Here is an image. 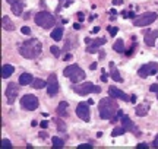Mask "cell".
<instances>
[{"mask_svg": "<svg viewBox=\"0 0 158 149\" xmlns=\"http://www.w3.org/2000/svg\"><path fill=\"white\" fill-rule=\"evenodd\" d=\"M41 50H43V46H41V42L38 40H27L25 42L21 44L19 47V53H21V56L25 58H37L41 54Z\"/></svg>", "mask_w": 158, "mask_h": 149, "instance_id": "6da1fadb", "label": "cell"}, {"mask_svg": "<svg viewBox=\"0 0 158 149\" xmlns=\"http://www.w3.org/2000/svg\"><path fill=\"white\" fill-rule=\"evenodd\" d=\"M98 108H100V117L102 120H111V117L118 111V105L113 98L108 97L101 98V101L98 104Z\"/></svg>", "mask_w": 158, "mask_h": 149, "instance_id": "7a4b0ae2", "label": "cell"}, {"mask_svg": "<svg viewBox=\"0 0 158 149\" xmlns=\"http://www.w3.org/2000/svg\"><path fill=\"white\" fill-rule=\"evenodd\" d=\"M35 23L38 25V26H41V28H51V26H54V23H56V19H54V16L51 15V13H48V12H38L37 15H35L34 18Z\"/></svg>", "mask_w": 158, "mask_h": 149, "instance_id": "3957f363", "label": "cell"}, {"mask_svg": "<svg viewBox=\"0 0 158 149\" xmlns=\"http://www.w3.org/2000/svg\"><path fill=\"white\" fill-rule=\"evenodd\" d=\"M157 18H158V15L155 12H145V13H142L141 16H138L136 19H133V25H135V26H148V25L152 23Z\"/></svg>", "mask_w": 158, "mask_h": 149, "instance_id": "277c9868", "label": "cell"}, {"mask_svg": "<svg viewBox=\"0 0 158 149\" xmlns=\"http://www.w3.org/2000/svg\"><path fill=\"white\" fill-rule=\"evenodd\" d=\"M73 91L76 92V94H79V95H88V94H91V92L100 94L101 88L94 85V83H91V82H86V83H82V85L73 86Z\"/></svg>", "mask_w": 158, "mask_h": 149, "instance_id": "5b68a950", "label": "cell"}, {"mask_svg": "<svg viewBox=\"0 0 158 149\" xmlns=\"http://www.w3.org/2000/svg\"><path fill=\"white\" fill-rule=\"evenodd\" d=\"M38 98L32 95V94H27V95H23L21 98V105H22L25 110H28V111H34V110L38 108Z\"/></svg>", "mask_w": 158, "mask_h": 149, "instance_id": "8992f818", "label": "cell"}, {"mask_svg": "<svg viewBox=\"0 0 158 149\" xmlns=\"http://www.w3.org/2000/svg\"><path fill=\"white\" fill-rule=\"evenodd\" d=\"M157 72H158V63L152 62V63H147V64H143V66H141L139 70H138V74L141 76L142 79H145L148 76L157 74Z\"/></svg>", "mask_w": 158, "mask_h": 149, "instance_id": "52a82bcc", "label": "cell"}, {"mask_svg": "<svg viewBox=\"0 0 158 149\" xmlns=\"http://www.w3.org/2000/svg\"><path fill=\"white\" fill-rule=\"evenodd\" d=\"M59 92V80H57L56 74H50L47 79V94L50 97H54Z\"/></svg>", "mask_w": 158, "mask_h": 149, "instance_id": "ba28073f", "label": "cell"}, {"mask_svg": "<svg viewBox=\"0 0 158 149\" xmlns=\"http://www.w3.org/2000/svg\"><path fill=\"white\" fill-rule=\"evenodd\" d=\"M76 115L81 120L89 121V104L88 103H79L76 107Z\"/></svg>", "mask_w": 158, "mask_h": 149, "instance_id": "9c48e42d", "label": "cell"}, {"mask_svg": "<svg viewBox=\"0 0 158 149\" xmlns=\"http://www.w3.org/2000/svg\"><path fill=\"white\" fill-rule=\"evenodd\" d=\"M18 94H19V86L16 83L10 82L7 85V89H6V98H7V103L9 104H13L15 99L18 98Z\"/></svg>", "mask_w": 158, "mask_h": 149, "instance_id": "30bf717a", "label": "cell"}, {"mask_svg": "<svg viewBox=\"0 0 158 149\" xmlns=\"http://www.w3.org/2000/svg\"><path fill=\"white\" fill-rule=\"evenodd\" d=\"M106 38L102 37V38H97V40H91L89 46L86 47V53H89V54H95L98 51V47L100 46H104L106 44Z\"/></svg>", "mask_w": 158, "mask_h": 149, "instance_id": "8fae6325", "label": "cell"}, {"mask_svg": "<svg viewBox=\"0 0 158 149\" xmlns=\"http://www.w3.org/2000/svg\"><path fill=\"white\" fill-rule=\"evenodd\" d=\"M108 95L111 98H117V99H123V101H130V97H127L123 91H120L118 88H114V86L108 88Z\"/></svg>", "mask_w": 158, "mask_h": 149, "instance_id": "7c38bea8", "label": "cell"}, {"mask_svg": "<svg viewBox=\"0 0 158 149\" xmlns=\"http://www.w3.org/2000/svg\"><path fill=\"white\" fill-rule=\"evenodd\" d=\"M157 37H158V31H151V32L145 34V44H147L148 47H154L155 46Z\"/></svg>", "mask_w": 158, "mask_h": 149, "instance_id": "4fadbf2b", "label": "cell"}, {"mask_svg": "<svg viewBox=\"0 0 158 149\" xmlns=\"http://www.w3.org/2000/svg\"><path fill=\"white\" fill-rule=\"evenodd\" d=\"M110 76H111V79H113L114 82H117V83L123 82V78L120 76V73H118V70L114 63H110Z\"/></svg>", "mask_w": 158, "mask_h": 149, "instance_id": "5bb4252c", "label": "cell"}, {"mask_svg": "<svg viewBox=\"0 0 158 149\" xmlns=\"http://www.w3.org/2000/svg\"><path fill=\"white\" fill-rule=\"evenodd\" d=\"M78 70H81V67H79L78 64H70V66H68L66 69L63 70V74H64L66 78H69V79H70V78H72V76H73Z\"/></svg>", "mask_w": 158, "mask_h": 149, "instance_id": "9a60e30c", "label": "cell"}, {"mask_svg": "<svg viewBox=\"0 0 158 149\" xmlns=\"http://www.w3.org/2000/svg\"><path fill=\"white\" fill-rule=\"evenodd\" d=\"M68 103L66 101H62V103L59 104V107H57V114L60 115L62 119H64V117H68L69 113H68Z\"/></svg>", "mask_w": 158, "mask_h": 149, "instance_id": "2e32d148", "label": "cell"}, {"mask_svg": "<svg viewBox=\"0 0 158 149\" xmlns=\"http://www.w3.org/2000/svg\"><path fill=\"white\" fill-rule=\"evenodd\" d=\"M15 72V67L12 66V64H5L3 67H2V78L3 79H7V78H10L12 74Z\"/></svg>", "mask_w": 158, "mask_h": 149, "instance_id": "e0dca14e", "label": "cell"}, {"mask_svg": "<svg viewBox=\"0 0 158 149\" xmlns=\"http://www.w3.org/2000/svg\"><path fill=\"white\" fill-rule=\"evenodd\" d=\"M122 126H123L126 130H129V132L135 130V124H133V121L130 120L127 115H122Z\"/></svg>", "mask_w": 158, "mask_h": 149, "instance_id": "ac0fdd59", "label": "cell"}, {"mask_svg": "<svg viewBox=\"0 0 158 149\" xmlns=\"http://www.w3.org/2000/svg\"><path fill=\"white\" fill-rule=\"evenodd\" d=\"M32 82H34V79H32V74L22 73L21 76H19V85L27 86V85H29V83H32Z\"/></svg>", "mask_w": 158, "mask_h": 149, "instance_id": "d6986e66", "label": "cell"}, {"mask_svg": "<svg viewBox=\"0 0 158 149\" xmlns=\"http://www.w3.org/2000/svg\"><path fill=\"white\" fill-rule=\"evenodd\" d=\"M10 9H12V12H13L15 15L21 16V15H22V12H23V3L22 2H16V3L10 5Z\"/></svg>", "mask_w": 158, "mask_h": 149, "instance_id": "ffe728a7", "label": "cell"}, {"mask_svg": "<svg viewBox=\"0 0 158 149\" xmlns=\"http://www.w3.org/2000/svg\"><path fill=\"white\" fill-rule=\"evenodd\" d=\"M85 76H86V74H85V72L81 69V70H78V72H76V73H75L72 78H70V82H72V83H78V82H82V80L85 79Z\"/></svg>", "mask_w": 158, "mask_h": 149, "instance_id": "44dd1931", "label": "cell"}, {"mask_svg": "<svg viewBox=\"0 0 158 149\" xmlns=\"http://www.w3.org/2000/svg\"><path fill=\"white\" fill-rule=\"evenodd\" d=\"M2 23H3V28H5L6 31H13V29H15L13 22H12L10 19H9V16H6V15L2 18Z\"/></svg>", "mask_w": 158, "mask_h": 149, "instance_id": "7402d4cb", "label": "cell"}, {"mask_svg": "<svg viewBox=\"0 0 158 149\" xmlns=\"http://www.w3.org/2000/svg\"><path fill=\"white\" fill-rule=\"evenodd\" d=\"M50 37H51V40H54V41H60L62 40V37H63V28H56V29H53L51 31V34H50Z\"/></svg>", "mask_w": 158, "mask_h": 149, "instance_id": "603a6c76", "label": "cell"}, {"mask_svg": "<svg viewBox=\"0 0 158 149\" xmlns=\"http://www.w3.org/2000/svg\"><path fill=\"white\" fill-rule=\"evenodd\" d=\"M147 114H148V105L147 104H139V105L136 107V115L145 117Z\"/></svg>", "mask_w": 158, "mask_h": 149, "instance_id": "cb8c5ba5", "label": "cell"}, {"mask_svg": "<svg viewBox=\"0 0 158 149\" xmlns=\"http://www.w3.org/2000/svg\"><path fill=\"white\" fill-rule=\"evenodd\" d=\"M114 51H117V53H124V42L123 40H117L116 42H114Z\"/></svg>", "mask_w": 158, "mask_h": 149, "instance_id": "d4e9b609", "label": "cell"}, {"mask_svg": "<svg viewBox=\"0 0 158 149\" xmlns=\"http://www.w3.org/2000/svg\"><path fill=\"white\" fill-rule=\"evenodd\" d=\"M32 86H34L35 89H43L44 86H47V82H44L43 79H34V82H32Z\"/></svg>", "mask_w": 158, "mask_h": 149, "instance_id": "484cf974", "label": "cell"}, {"mask_svg": "<svg viewBox=\"0 0 158 149\" xmlns=\"http://www.w3.org/2000/svg\"><path fill=\"white\" fill-rule=\"evenodd\" d=\"M51 142H53V146H54V148H63V146H64V142H63L60 138H56V136L51 139Z\"/></svg>", "mask_w": 158, "mask_h": 149, "instance_id": "4316f807", "label": "cell"}, {"mask_svg": "<svg viewBox=\"0 0 158 149\" xmlns=\"http://www.w3.org/2000/svg\"><path fill=\"white\" fill-rule=\"evenodd\" d=\"M124 132H126V129H124L123 126H122V127H116L113 132H111V136H113V138H116V136H122Z\"/></svg>", "mask_w": 158, "mask_h": 149, "instance_id": "83f0119b", "label": "cell"}, {"mask_svg": "<svg viewBox=\"0 0 158 149\" xmlns=\"http://www.w3.org/2000/svg\"><path fill=\"white\" fill-rule=\"evenodd\" d=\"M50 51H51V54H53V56H56V57H59V56H60V48H59V47H56V46H51L50 47Z\"/></svg>", "mask_w": 158, "mask_h": 149, "instance_id": "f1b7e54d", "label": "cell"}, {"mask_svg": "<svg viewBox=\"0 0 158 149\" xmlns=\"http://www.w3.org/2000/svg\"><path fill=\"white\" fill-rule=\"evenodd\" d=\"M56 123H57V127H59V130H60V132H66V126H64V121L56 120Z\"/></svg>", "mask_w": 158, "mask_h": 149, "instance_id": "f546056e", "label": "cell"}, {"mask_svg": "<svg viewBox=\"0 0 158 149\" xmlns=\"http://www.w3.org/2000/svg\"><path fill=\"white\" fill-rule=\"evenodd\" d=\"M108 32H110L111 37H114V35H117L118 28H116V26H108Z\"/></svg>", "mask_w": 158, "mask_h": 149, "instance_id": "4dcf8cb0", "label": "cell"}, {"mask_svg": "<svg viewBox=\"0 0 158 149\" xmlns=\"http://www.w3.org/2000/svg\"><path fill=\"white\" fill-rule=\"evenodd\" d=\"M2 146H3V148H12L10 140H7V139H3V140H2Z\"/></svg>", "mask_w": 158, "mask_h": 149, "instance_id": "1f68e13d", "label": "cell"}, {"mask_svg": "<svg viewBox=\"0 0 158 149\" xmlns=\"http://www.w3.org/2000/svg\"><path fill=\"white\" fill-rule=\"evenodd\" d=\"M21 31H22L23 35H29V34H31V29H29V26H22V28H21Z\"/></svg>", "mask_w": 158, "mask_h": 149, "instance_id": "d6a6232c", "label": "cell"}, {"mask_svg": "<svg viewBox=\"0 0 158 149\" xmlns=\"http://www.w3.org/2000/svg\"><path fill=\"white\" fill-rule=\"evenodd\" d=\"M149 91L151 92H158V83H152L149 86Z\"/></svg>", "mask_w": 158, "mask_h": 149, "instance_id": "836d02e7", "label": "cell"}, {"mask_svg": "<svg viewBox=\"0 0 158 149\" xmlns=\"http://www.w3.org/2000/svg\"><path fill=\"white\" fill-rule=\"evenodd\" d=\"M135 48H136V46H135V44H133V46L130 47V48H129V50H127V51H124V53H126L127 56H132V53H133V50H135Z\"/></svg>", "mask_w": 158, "mask_h": 149, "instance_id": "e575fe53", "label": "cell"}, {"mask_svg": "<svg viewBox=\"0 0 158 149\" xmlns=\"http://www.w3.org/2000/svg\"><path fill=\"white\" fill-rule=\"evenodd\" d=\"M92 145H88V143H84V145H79V149H91Z\"/></svg>", "mask_w": 158, "mask_h": 149, "instance_id": "d590c367", "label": "cell"}, {"mask_svg": "<svg viewBox=\"0 0 158 149\" xmlns=\"http://www.w3.org/2000/svg\"><path fill=\"white\" fill-rule=\"evenodd\" d=\"M76 16H78V19H79V22H84V19H85V16H84V13H82V12H79L78 15H76Z\"/></svg>", "mask_w": 158, "mask_h": 149, "instance_id": "8d00e7d4", "label": "cell"}, {"mask_svg": "<svg viewBox=\"0 0 158 149\" xmlns=\"http://www.w3.org/2000/svg\"><path fill=\"white\" fill-rule=\"evenodd\" d=\"M40 126L43 127V129H47V126H48V123H47V121H41V123H40Z\"/></svg>", "mask_w": 158, "mask_h": 149, "instance_id": "74e56055", "label": "cell"}, {"mask_svg": "<svg viewBox=\"0 0 158 149\" xmlns=\"http://www.w3.org/2000/svg\"><path fill=\"white\" fill-rule=\"evenodd\" d=\"M138 148H139V149H147L148 145L147 143H139V145H138Z\"/></svg>", "mask_w": 158, "mask_h": 149, "instance_id": "f35d334b", "label": "cell"}, {"mask_svg": "<svg viewBox=\"0 0 158 149\" xmlns=\"http://www.w3.org/2000/svg\"><path fill=\"white\" fill-rule=\"evenodd\" d=\"M152 145L155 146V148H158V135H157V138L154 139V142H152Z\"/></svg>", "mask_w": 158, "mask_h": 149, "instance_id": "ab89813d", "label": "cell"}, {"mask_svg": "<svg viewBox=\"0 0 158 149\" xmlns=\"http://www.w3.org/2000/svg\"><path fill=\"white\" fill-rule=\"evenodd\" d=\"M101 80L102 82H107V76H106V73L102 72V74H101Z\"/></svg>", "mask_w": 158, "mask_h": 149, "instance_id": "60d3db41", "label": "cell"}, {"mask_svg": "<svg viewBox=\"0 0 158 149\" xmlns=\"http://www.w3.org/2000/svg\"><path fill=\"white\" fill-rule=\"evenodd\" d=\"M9 5H13V3H16V2H21V0H6Z\"/></svg>", "mask_w": 158, "mask_h": 149, "instance_id": "b9f144b4", "label": "cell"}, {"mask_svg": "<svg viewBox=\"0 0 158 149\" xmlns=\"http://www.w3.org/2000/svg\"><path fill=\"white\" fill-rule=\"evenodd\" d=\"M123 2L122 0H113V5H122Z\"/></svg>", "mask_w": 158, "mask_h": 149, "instance_id": "7bdbcfd3", "label": "cell"}, {"mask_svg": "<svg viewBox=\"0 0 158 149\" xmlns=\"http://www.w3.org/2000/svg\"><path fill=\"white\" fill-rule=\"evenodd\" d=\"M130 103H133V104L136 103V97H135V95H132V97H130Z\"/></svg>", "mask_w": 158, "mask_h": 149, "instance_id": "ee69618b", "label": "cell"}, {"mask_svg": "<svg viewBox=\"0 0 158 149\" xmlns=\"http://www.w3.org/2000/svg\"><path fill=\"white\" fill-rule=\"evenodd\" d=\"M89 69H91V70H95V69H97V64H95V63H92V64L89 66Z\"/></svg>", "mask_w": 158, "mask_h": 149, "instance_id": "f6af8a7d", "label": "cell"}, {"mask_svg": "<svg viewBox=\"0 0 158 149\" xmlns=\"http://www.w3.org/2000/svg\"><path fill=\"white\" fill-rule=\"evenodd\" d=\"M73 28L76 29V31H79V29H81V25H79V23H75V25H73Z\"/></svg>", "mask_w": 158, "mask_h": 149, "instance_id": "bcb514c9", "label": "cell"}, {"mask_svg": "<svg viewBox=\"0 0 158 149\" xmlns=\"http://www.w3.org/2000/svg\"><path fill=\"white\" fill-rule=\"evenodd\" d=\"M70 58H72V54H66L64 56V60H70Z\"/></svg>", "mask_w": 158, "mask_h": 149, "instance_id": "7dc6e473", "label": "cell"}, {"mask_svg": "<svg viewBox=\"0 0 158 149\" xmlns=\"http://www.w3.org/2000/svg\"><path fill=\"white\" fill-rule=\"evenodd\" d=\"M40 138H47V133H44V132H43V133H40Z\"/></svg>", "mask_w": 158, "mask_h": 149, "instance_id": "c3c4849f", "label": "cell"}, {"mask_svg": "<svg viewBox=\"0 0 158 149\" xmlns=\"http://www.w3.org/2000/svg\"><path fill=\"white\" fill-rule=\"evenodd\" d=\"M98 31H100V26H95V28H94V31H92V32H94V34H97Z\"/></svg>", "mask_w": 158, "mask_h": 149, "instance_id": "681fc988", "label": "cell"}, {"mask_svg": "<svg viewBox=\"0 0 158 149\" xmlns=\"http://www.w3.org/2000/svg\"><path fill=\"white\" fill-rule=\"evenodd\" d=\"M104 57H106V53L101 51V53H100V58H104Z\"/></svg>", "mask_w": 158, "mask_h": 149, "instance_id": "f907efd6", "label": "cell"}, {"mask_svg": "<svg viewBox=\"0 0 158 149\" xmlns=\"http://www.w3.org/2000/svg\"><path fill=\"white\" fill-rule=\"evenodd\" d=\"M110 13H111V15H114V16H116V13H117V12L114 10V9H111V10H110Z\"/></svg>", "mask_w": 158, "mask_h": 149, "instance_id": "816d5d0a", "label": "cell"}, {"mask_svg": "<svg viewBox=\"0 0 158 149\" xmlns=\"http://www.w3.org/2000/svg\"><path fill=\"white\" fill-rule=\"evenodd\" d=\"M157 99H158V92H157Z\"/></svg>", "mask_w": 158, "mask_h": 149, "instance_id": "f5cc1de1", "label": "cell"}]
</instances>
